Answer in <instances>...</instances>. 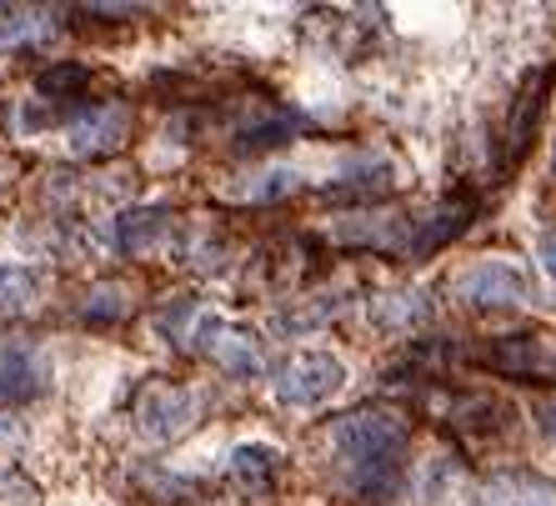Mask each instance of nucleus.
<instances>
[{"instance_id": "1", "label": "nucleus", "mask_w": 556, "mask_h": 506, "mask_svg": "<svg viewBox=\"0 0 556 506\" xmlns=\"http://www.w3.org/2000/svg\"><path fill=\"white\" fill-rule=\"evenodd\" d=\"M341 481L362 502H391L406 486V456H412V427L396 412H351L331 427Z\"/></svg>"}, {"instance_id": "2", "label": "nucleus", "mask_w": 556, "mask_h": 506, "mask_svg": "<svg viewBox=\"0 0 556 506\" xmlns=\"http://www.w3.org/2000/svg\"><path fill=\"white\" fill-rule=\"evenodd\" d=\"M276 402L281 406H326L346 387V362L331 351H296L276 366Z\"/></svg>"}, {"instance_id": "3", "label": "nucleus", "mask_w": 556, "mask_h": 506, "mask_svg": "<svg viewBox=\"0 0 556 506\" xmlns=\"http://www.w3.org/2000/svg\"><path fill=\"white\" fill-rule=\"evenodd\" d=\"M201 416V396L181 381H146L136 396V431L151 442H176L195 427Z\"/></svg>"}, {"instance_id": "4", "label": "nucleus", "mask_w": 556, "mask_h": 506, "mask_svg": "<svg viewBox=\"0 0 556 506\" xmlns=\"http://www.w3.org/2000/svg\"><path fill=\"white\" fill-rule=\"evenodd\" d=\"M195 351L201 356H211V362L220 366V371H231V377L251 381L266 371V362H261V341L256 331H247V326H231L226 316L216 312H195Z\"/></svg>"}, {"instance_id": "5", "label": "nucleus", "mask_w": 556, "mask_h": 506, "mask_svg": "<svg viewBox=\"0 0 556 506\" xmlns=\"http://www.w3.org/2000/svg\"><path fill=\"white\" fill-rule=\"evenodd\" d=\"M456 296L477 312H506V306H521L527 301V276L511 266V261H477L456 276Z\"/></svg>"}, {"instance_id": "6", "label": "nucleus", "mask_w": 556, "mask_h": 506, "mask_svg": "<svg viewBox=\"0 0 556 506\" xmlns=\"http://www.w3.org/2000/svg\"><path fill=\"white\" fill-rule=\"evenodd\" d=\"M51 387V362L26 341L0 346V406H26L36 396H46Z\"/></svg>"}, {"instance_id": "7", "label": "nucleus", "mask_w": 556, "mask_h": 506, "mask_svg": "<svg viewBox=\"0 0 556 506\" xmlns=\"http://www.w3.org/2000/svg\"><path fill=\"white\" fill-rule=\"evenodd\" d=\"M130 136V111L126 105H91L86 116L71 126V151L76 156H105Z\"/></svg>"}, {"instance_id": "8", "label": "nucleus", "mask_w": 556, "mask_h": 506, "mask_svg": "<svg viewBox=\"0 0 556 506\" xmlns=\"http://www.w3.org/2000/svg\"><path fill=\"white\" fill-rule=\"evenodd\" d=\"M116 241L130 256H155L176 241V216L166 206H146V211H126L116 222Z\"/></svg>"}, {"instance_id": "9", "label": "nucleus", "mask_w": 556, "mask_h": 506, "mask_svg": "<svg viewBox=\"0 0 556 506\" xmlns=\"http://www.w3.org/2000/svg\"><path fill=\"white\" fill-rule=\"evenodd\" d=\"M61 30V11L46 5H0V55L26 51V46H46Z\"/></svg>"}, {"instance_id": "10", "label": "nucleus", "mask_w": 556, "mask_h": 506, "mask_svg": "<svg viewBox=\"0 0 556 506\" xmlns=\"http://www.w3.org/2000/svg\"><path fill=\"white\" fill-rule=\"evenodd\" d=\"M477 506H556V486L536 471H496L481 486Z\"/></svg>"}, {"instance_id": "11", "label": "nucleus", "mask_w": 556, "mask_h": 506, "mask_svg": "<svg viewBox=\"0 0 556 506\" xmlns=\"http://www.w3.org/2000/svg\"><path fill=\"white\" fill-rule=\"evenodd\" d=\"M546 86H552V71H536V80H527V91L511 105V121H506V161H517L527 151L531 130H536V116L546 105Z\"/></svg>"}, {"instance_id": "12", "label": "nucleus", "mask_w": 556, "mask_h": 506, "mask_svg": "<svg viewBox=\"0 0 556 506\" xmlns=\"http://www.w3.org/2000/svg\"><path fill=\"white\" fill-rule=\"evenodd\" d=\"M466 222H471V201H452V206H441V211H431L427 222L416 226V236H412V251L406 256H427V251H437V246H446L456 231H466Z\"/></svg>"}, {"instance_id": "13", "label": "nucleus", "mask_w": 556, "mask_h": 506, "mask_svg": "<svg viewBox=\"0 0 556 506\" xmlns=\"http://www.w3.org/2000/svg\"><path fill=\"white\" fill-rule=\"evenodd\" d=\"M40 296V271L30 266H0V316H15L36 306Z\"/></svg>"}, {"instance_id": "14", "label": "nucleus", "mask_w": 556, "mask_h": 506, "mask_svg": "<svg viewBox=\"0 0 556 506\" xmlns=\"http://www.w3.org/2000/svg\"><path fill=\"white\" fill-rule=\"evenodd\" d=\"M231 471L236 481H247V486H256V492H266L276 477V452L271 446H236L231 452Z\"/></svg>"}, {"instance_id": "15", "label": "nucleus", "mask_w": 556, "mask_h": 506, "mask_svg": "<svg viewBox=\"0 0 556 506\" xmlns=\"http://www.w3.org/2000/svg\"><path fill=\"white\" fill-rule=\"evenodd\" d=\"M91 86V71L86 65H51L46 76H40V96L51 101V96H80Z\"/></svg>"}, {"instance_id": "16", "label": "nucleus", "mask_w": 556, "mask_h": 506, "mask_svg": "<svg viewBox=\"0 0 556 506\" xmlns=\"http://www.w3.org/2000/svg\"><path fill=\"white\" fill-rule=\"evenodd\" d=\"M291 191H301L296 170H266L261 181L247 186V201H276V195H291Z\"/></svg>"}, {"instance_id": "17", "label": "nucleus", "mask_w": 556, "mask_h": 506, "mask_svg": "<svg viewBox=\"0 0 556 506\" xmlns=\"http://www.w3.org/2000/svg\"><path fill=\"white\" fill-rule=\"evenodd\" d=\"M96 296L101 301H86V316H91V321H111V316L126 312V301H111V296H121L116 286H105V291H96Z\"/></svg>"}, {"instance_id": "18", "label": "nucleus", "mask_w": 556, "mask_h": 506, "mask_svg": "<svg viewBox=\"0 0 556 506\" xmlns=\"http://www.w3.org/2000/svg\"><path fill=\"white\" fill-rule=\"evenodd\" d=\"M536 256H542L546 276H556V231H546V236H542V246H536Z\"/></svg>"}, {"instance_id": "19", "label": "nucleus", "mask_w": 556, "mask_h": 506, "mask_svg": "<svg viewBox=\"0 0 556 506\" xmlns=\"http://www.w3.org/2000/svg\"><path fill=\"white\" fill-rule=\"evenodd\" d=\"M542 431L556 442V402H546V406H542Z\"/></svg>"}, {"instance_id": "20", "label": "nucleus", "mask_w": 556, "mask_h": 506, "mask_svg": "<svg viewBox=\"0 0 556 506\" xmlns=\"http://www.w3.org/2000/svg\"><path fill=\"white\" fill-rule=\"evenodd\" d=\"M5 437H11V427H5V421H0V446H5Z\"/></svg>"}]
</instances>
